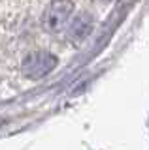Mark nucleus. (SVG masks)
<instances>
[{
    "label": "nucleus",
    "mask_w": 149,
    "mask_h": 150,
    "mask_svg": "<svg viewBox=\"0 0 149 150\" xmlns=\"http://www.w3.org/2000/svg\"><path fill=\"white\" fill-rule=\"evenodd\" d=\"M74 13V4L70 0H53L47 6L44 17H42V25L45 32H60L66 23L70 21Z\"/></svg>",
    "instance_id": "1"
},
{
    "label": "nucleus",
    "mask_w": 149,
    "mask_h": 150,
    "mask_svg": "<svg viewBox=\"0 0 149 150\" xmlns=\"http://www.w3.org/2000/svg\"><path fill=\"white\" fill-rule=\"evenodd\" d=\"M55 66H57V58L51 53H47V51H36V53H30L23 60L21 71L29 79H38V77L47 75L49 71H53Z\"/></svg>",
    "instance_id": "2"
},
{
    "label": "nucleus",
    "mask_w": 149,
    "mask_h": 150,
    "mask_svg": "<svg viewBox=\"0 0 149 150\" xmlns=\"http://www.w3.org/2000/svg\"><path fill=\"white\" fill-rule=\"evenodd\" d=\"M91 30H92V21H91V17L89 15H81V17H77L76 21L72 23V26H70V40L72 41H83L87 36L91 34Z\"/></svg>",
    "instance_id": "3"
}]
</instances>
